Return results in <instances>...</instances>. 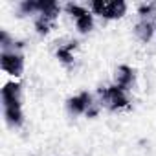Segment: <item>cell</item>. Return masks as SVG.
<instances>
[{"label": "cell", "instance_id": "cell-4", "mask_svg": "<svg viewBox=\"0 0 156 156\" xmlns=\"http://www.w3.org/2000/svg\"><path fill=\"white\" fill-rule=\"evenodd\" d=\"M64 11L72 17L75 30L79 31L81 35H88V33L94 30V15H92V11L88 9V6L70 2V4L64 6Z\"/></svg>", "mask_w": 156, "mask_h": 156}, {"label": "cell", "instance_id": "cell-6", "mask_svg": "<svg viewBox=\"0 0 156 156\" xmlns=\"http://www.w3.org/2000/svg\"><path fill=\"white\" fill-rule=\"evenodd\" d=\"M2 108H20L22 107V83L8 81L0 90Z\"/></svg>", "mask_w": 156, "mask_h": 156}, {"label": "cell", "instance_id": "cell-1", "mask_svg": "<svg viewBox=\"0 0 156 156\" xmlns=\"http://www.w3.org/2000/svg\"><path fill=\"white\" fill-rule=\"evenodd\" d=\"M98 103L101 108H107L108 112H118V110H123L129 107L130 98H129L127 90H123L112 83V85L101 87L98 90Z\"/></svg>", "mask_w": 156, "mask_h": 156}, {"label": "cell", "instance_id": "cell-9", "mask_svg": "<svg viewBox=\"0 0 156 156\" xmlns=\"http://www.w3.org/2000/svg\"><path fill=\"white\" fill-rule=\"evenodd\" d=\"M77 48V41L66 39V41H59L57 42V59L64 64H72L73 62V50Z\"/></svg>", "mask_w": 156, "mask_h": 156}, {"label": "cell", "instance_id": "cell-7", "mask_svg": "<svg viewBox=\"0 0 156 156\" xmlns=\"http://www.w3.org/2000/svg\"><path fill=\"white\" fill-rule=\"evenodd\" d=\"M114 85H118L123 90H132L136 85V70L129 64H119L114 72Z\"/></svg>", "mask_w": 156, "mask_h": 156}, {"label": "cell", "instance_id": "cell-3", "mask_svg": "<svg viewBox=\"0 0 156 156\" xmlns=\"http://www.w3.org/2000/svg\"><path fill=\"white\" fill-rule=\"evenodd\" d=\"M88 9L103 20H118L127 13L129 4L125 0H92L88 2Z\"/></svg>", "mask_w": 156, "mask_h": 156}, {"label": "cell", "instance_id": "cell-2", "mask_svg": "<svg viewBox=\"0 0 156 156\" xmlns=\"http://www.w3.org/2000/svg\"><path fill=\"white\" fill-rule=\"evenodd\" d=\"M98 108H99V103L94 101V96L87 90L66 99V112L72 118H79V116L94 118L98 114Z\"/></svg>", "mask_w": 156, "mask_h": 156}, {"label": "cell", "instance_id": "cell-5", "mask_svg": "<svg viewBox=\"0 0 156 156\" xmlns=\"http://www.w3.org/2000/svg\"><path fill=\"white\" fill-rule=\"evenodd\" d=\"M24 53L22 50H9V51H2L0 53V68L4 73H8L9 77H20L24 73Z\"/></svg>", "mask_w": 156, "mask_h": 156}, {"label": "cell", "instance_id": "cell-8", "mask_svg": "<svg viewBox=\"0 0 156 156\" xmlns=\"http://www.w3.org/2000/svg\"><path fill=\"white\" fill-rule=\"evenodd\" d=\"M132 33L134 37L141 42V44H147L152 41V37L156 35V22L149 20V19H140L134 28H132Z\"/></svg>", "mask_w": 156, "mask_h": 156}]
</instances>
